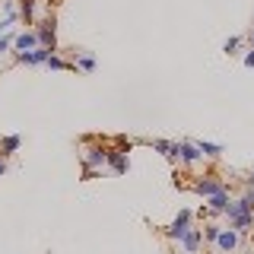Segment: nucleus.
Wrapping results in <instances>:
<instances>
[{"mask_svg":"<svg viewBox=\"0 0 254 254\" xmlns=\"http://www.w3.org/2000/svg\"><path fill=\"white\" fill-rule=\"evenodd\" d=\"M79 159H83V175H86V178H95V175L105 169V143L86 140V143H83V153H79Z\"/></svg>","mask_w":254,"mask_h":254,"instance_id":"f257e3e1","label":"nucleus"},{"mask_svg":"<svg viewBox=\"0 0 254 254\" xmlns=\"http://www.w3.org/2000/svg\"><path fill=\"white\" fill-rule=\"evenodd\" d=\"M229 188L226 190H216V194H210L206 197V213H226V206H229Z\"/></svg>","mask_w":254,"mask_h":254,"instance_id":"9d476101","label":"nucleus"},{"mask_svg":"<svg viewBox=\"0 0 254 254\" xmlns=\"http://www.w3.org/2000/svg\"><path fill=\"white\" fill-rule=\"evenodd\" d=\"M219 229H222V226H216V222H206V226L200 229V232H203V242L213 245V242H216V235H219Z\"/></svg>","mask_w":254,"mask_h":254,"instance_id":"412c9836","label":"nucleus"},{"mask_svg":"<svg viewBox=\"0 0 254 254\" xmlns=\"http://www.w3.org/2000/svg\"><path fill=\"white\" fill-rule=\"evenodd\" d=\"M45 67L48 70H54V73H61V70H76L73 67V61H64V58H58V54H48V61H45Z\"/></svg>","mask_w":254,"mask_h":254,"instance_id":"2eb2a0df","label":"nucleus"},{"mask_svg":"<svg viewBox=\"0 0 254 254\" xmlns=\"http://www.w3.org/2000/svg\"><path fill=\"white\" fill-rule=\"evenodd\" d=\"M35 38H38V45H42V48H51V51L58 48V22H54V16L35 22Z\"/></svg>","mask_w":254,"mask_h":254,"instance_id":"7ed1b4c3","label":"nucleus"},{"mask_svg":"<svg viewBox=\"0 0 254 254\" xmlns=\"http://www.w3.org/2000/svg\"><path fill=\"white\" fill-rule=\"evenodd\" d=\"M35 6H38V0H19V16L26 22H35Z\"/></svg>","mask_w":254,"mask_h":254,"instance_id":"6ab92c4d","label":"nucleus"},{"mask_svg":"<svg viewBox=\"0 0 254 254\" xmlns=\"http://www.w3.org/2000/svg\"><path fill=\"white\" fill-rule=\"evenodd\" d=\"M226 188H229V185H226L222 178H216V175H200V178L194 181V194H200L203 200H206L210 194H216V190H226Z\"/></svg>","mask_w":254,"mask_h":254,"instance_id":"39448f33","label":"nucleus"},{"mask_svg":"<svg viewBox=\"0 0 254 254\" xmlns=\"http://www.w3.org/2000/svg\"><path fill=\"white\" fill-rule=\"evenodd\" d=\"M13 48H16V51H32V48H38L35 29H29V32H19V35L13 38Z\"/></svg>","mask_w":254,"mask_h":254,"instance_id":"9b49d317","label":"nucleus"},{"mask_svg":"<svg viewBox=\"0 0 254 254\" xmlns=\"http://www.w3.org/2000/svg\"><path fill=\"white\" fill-rule=\"evenodd\" d=\"M190 219H194V213H190V210H181L178 216H175L169 226H165V238H172V242H181V235L190 229Z\"/></svg>","mask_w":254,"mask_h":254,"instance_id":"20e7f679","label":"nucleus"},{"mask_svg":"<svg viewBox=\"0 0 254 254\" xmlns=\"http://www.w3.org/2000/svg\"><path fill=\"white\" fill-rule=\"evenodd\" d=\"M6 172V162H3V159H0V175H3Z\"/></svg>","mask_w":254,"mask_h":254,"instance_id":"bb28decb","label":"nucleus"},{"mask_svg":"<svg viewBox=\"0 0 254 254\" xmlns=\"http://www.w3.org/2000/svg\"><path fill=\"white\" fill-rule=\"evenodd\" d=\"M194 146L200 149V156H203V159H219V156H222V146H219V143H210V140H197Z\"/></svg>","mask_w":254,"mask_h":254,"instance_id":"4468645a","label":"nucleus"},{"mask_svg":"<svg viewBox=\"0 0 254 254\" xmlns=\"http://www.w3.org/2000/svg\"><path fill=\"white\" fill-rule=\"evenodd\" d=\"M245 42H248V45L254 48V26H251V32H248V38H245Z\"/></svg>","mask_w":254,"mask_h":254,"instance_id":"a878e982","label":"nucleus"},{"mask_svg":"<svg viewBox=\"0 0 254 254\" xmlns=\"http://www.w3.org/2000/svg\"><path fill=\"white\" fill-rule=\"evenodd\" d=\"M245 45V38H238V35H232V38H226V42H222V54H229V58H232V54H238V48Z\"/></svg>","mask_w":254,"mask_h":254,"instance_id":"aec40b11","label":"nucleus"},{"mask_svg":"<svg viewBox=\"0 0 254 254\" xmlns=\"http://www.w3.org/2000/svg\"><path fill=\"white\" fill-rule=\"evenodd\" d=\"M242 197H245V200H248V206L254 210V188H245V194H242Z\"/></svg>","mask_w":254,"mask_h":254,"instance_id":"5701e85b","label":"nucleus"},{"mask_svg":"<svg viewBox=\"0 0 254 254\" xmlns=\"http://www.w3.org/2000/svg\"><path fill=\"white\" fill-rule=\"evenodd\" d=\"M19 146H22V140L16 137V133H10V137H3V140H0V156H13Z\"/></svg>","mask_w":254,"mask_h":254,"instance_id":"f3484780","label":"nucleus"},{"mask_svg":"<svg viewBox=\"0 0 254 254\" xmlns=\"http://www.w3.org/2000/svg\"><path fill=\"white\" fill-rule=\"evenodd\" d=\"M13 38H16V32L10 29V32H6V35L3 38H0V54H3V51H10V45H13Z\"/></svg>","mask_w":254,"mask_h":254,"instance_id":"4be33fe9","label":"nucleus"},{"mask_svg":"<svg viewBox=\"0 0 254 254\" xmlns=\"http://www.w3.org/2000/svg\"><path fill=\"white\" fill-rule=\"evenodd\" d=\"M149 146H153L156 153H162L165 159H172V162H175V143H172V140H153Z\"/></svg>","mask_w":254,"mask_h":254,"instance_id":"a211bd4d","label":"nucleus"},{"mask_svg":"<svg viewBox=\"0 0 254 254\" xmlns=\"http://www.w3.org/2000/svg\"><path fill=\"white\" fill-rule=\"evenodd\" d=\"M245 67H254V48H248V54H245Z\"/></svg>","mask_w":254,"mask_h":254,"instance_id":"b1692460","label":"nucleus"},{"mask_svg":"<svg viewBox=\"0 0 254 254\" xmlns=\"http://www.w3.org/2000/svg\"><path fill=\"white\" fill-rule=\"evenodd\" d=\"M175 162H185V165H200V162H203V156H200V149H197L194 143L181 140V143H175Z\"/></svg>","mask_w":254,"mask_h":254,"instance_id":"423d86ee","label":"nucleus"},{"mask_svg":"<svg viewBox=\"0 0 254 254\" xmlns=\"http://www.w3.org/2000/svg\"><path fill=\"white\" fill-rule=\"evenodd\" d=\"M213 245H216L219 254H232L238 248V232H235V229H219V235H216Z\"/></svg>","mask_w":254,"mask_h":254,"instance_id":"6e6552de","label":"nucleus"},{"mask_svg":"<svg viewBox=\"0 0 254 254\" xmlns=\"http://www.w3.org/2000/svg\"><path fill=\"white\" fill-rule=\"evenodd\" d=\"M73 67L79 70V73H92L95 70V58L89 51H76V61H73Z\"/></svg>","mask_w":254,"mask_h":254,"instance_id":"ddd939ff","label":"nucleus"},{"mask_svg":"<svg viewBox=\"0 0 254 254\" xmlns=\"http://www.w3.org/2000/svg\"><path fill=\"white\" fill-rule=\"evenodd\" d=\"M0 159H3V156H0Z\"/></svg>","mask_w":254,"mask_h":254,"instance_id":"cd10ccee","label":"nucleus"},{"mask_svg":"<svg viewBox=\"0 0 254 254\" xmlns=\"http://www.w3.org/2000/svg\"><path fill=\"white\" fill-rule=\"evenodd\" d=\"M178 245H181V251H185V254H200V248H203V232L190 226L188 232L181 235V242H178Z\"/></svg>","mask_w":254,"mask_h":254,"instance_id":"0eeeda50","label":"nucleus"},{"mask_svg":"<svg viewBox=\"0 0 254 254\" xmlns=\"http://www.w3.org/2000/svg\"><path fill=\"white\" fill-rule=\"evenodd\" d=\"M245 185H248V188H254V169L248 172V178H245Z\"/></svg>","mask_w":254,"mask_h":254,"instance_id":"393cba45","label":"nucleus"},{"mask_svg":"<svg viewBox=\"0 0 254 254\" xmlns=\"http://www.w3.org/2000/svg\"><path fill=\"white\" fill-rule=\"evenodd\" d=\"M127 153H130V143L124 146V140H118V146H105V165L115 175H124L127 169H130V159H127Z\"/></svg>","mask_w":254,"mask_h":254,"instance_id":"f03ea898","label":"nucleus"},{"mask_svg":"<svg viewBox=\"0 0 254 254\" xmlns=\"http://www.w3.org/2000/svg\"><path fill=\"white\" fill-rule=\"evenodd\" d=\"M251 226H254V213H245V216H235V219H229V229H235L238 235H242V232H248Z\"/></svg>","mask_w":254,"mask_h":254,"instance_id":"dca6fc26","label":"nucleus"},{"mask_svg":"<svg viewBox=\"0 0 254 254\" xmlns=\"http://www.w3.org/2000/svg\"><path fill=\"white\" fill-rule=\"evenodd\" d=\"M245 213H254V210L248 206L245 197H238V200H229V206H226V213H222V216H226V219H235V216H245Z\"/></svg>","mask_w":254,"mask_h":254,"instance_id":"f8f14e48","label":"nucleus"},{"mask_svg":"<svg viewBox=\"0 0 254 254\" xmlns=\"http://www.w3.org/2000/svg\"><path fill=\"white\" fill-rule=\"evenodd\" d=\"M48 54H51V48H32V51H16V61L19 64H29V67H38V64L48 61Z\"/></svg>","mask_w":254,"mask_h":254,"instance_id":"1a4fd4ad","label":"nucleus"}]
</instances>
